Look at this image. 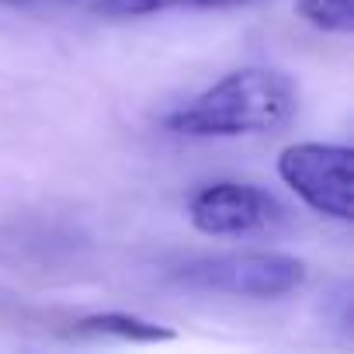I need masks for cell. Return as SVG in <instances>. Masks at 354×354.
<instances>
[{
  "label": "cell",
  "instance_id": "cell-3",
  "mask_svg": "<svg viewBox=\"0 0 354 354\" xmlns=\"http://www.w3.org/2000/svg\"><path fill=\"white\" fill-rule=\"evenodd\" d=\"M278 177L313 212L354 219V149L344 142H292L278 153Z\"/></svg>",
  "mask_w": 354,
  "mask_h": 354
},
{
  "label": "cell",
  "instance_id": "cell-1",
  "mask_svg": "<svg viewBox=\"0 0 354 354\" xmlns=\"http://www.w3.org/2000/svg\"><path fill=\"white\" fill-rule=\"evenodd\" d=\"M299 111V87L288 73L268 66H243L205 87L198 97L163 118L177 136L236 139L288 125Z\"/></svg>",
  "mask_w": 354,
  "mask_h": 354
},
{
  "label": "cell",
  "instance_id": "cell-4",
  "mask_svg": "<svg viewBox=\"0 0 354 354\" xmlns=\"http://www.w3.org/2000/svg\"><path fill=\"white\" fill-rule=\"evenodd\" d=\"M188 219L205 236H254L278 230L285 223V205L257 185L216 181L192 195Z\"/></svg>",
  "mask_w": 354,
  "mask_h": 354
},
{
  "label": "cell",
  "instance_id": "cell-7",
  "mask_svg": "<svg viewBox=\"0 0 354 354\" xmlns=\"http://www.w3.org/2000/svg\"><path fill=\"white\" fill-rule=\"evenodd\" d=\"M177 4H188V0H97V11L111 18H142V15L170 11Z\"/></svg>",
  "mask_w": 354,
  "mask_h": 354
},
{
  "label": "cell",
  "instance_id": "cell-2",
  "mask_svg": "<svg viewBox=\"0 0 354 354\" xmlns=\"http://www.w3.org/2000/svg\"><path fill=\"white\" fill-rule=\"evenodd\" d=\"M177 281L236 299H281L302 288L306 261L281 250H233L185 264L177 271Z\"/></svg>",
  "mask_w": 354,
  "mask_h": 354
},
{
  "label": "cell",
  "instance_id": "cell-5",
  "mask_svg": "<svg viewBox=\"0 0 354 354\" xmlns=\"http://www.w3.org/2000/svg\"><path fill=\"white\" fill-rule=\"evenodd\" d=\"M77 337H115L129 344H156V340H174V330L132 313H94L77 323Z\"/></svg>",
  "mask_w": 354,
  "mask_h": 354
},
{
  "label": "cell",
  "instance_id": "cell-6",
  "mask_svg": "<svg viewBox=\"0 0 354 354\" xmlns=\"http://www.w3.org/2000/svg\"><path fill=\"white\" fill-rule=\"evenodd\" d=\"M295 15L330 35L354 32V0H295Z\"/></svg>",
  "mask_w": 354,
  "mask_h": 354
},
{
  "label": "cell",
  "instance_id": "cell-8",
  "mask_svg": "<svg viewBox=\"0 0 354 354\" xmlns=\"http://www.w3.org/2000/svg\"><path fill=\"white\" fill-rule=\"evenodd\" d=\"M188 4H202V8H230V4H247V0H188Z\"/></svg>",
  "mask_w": 354,
  "mask_h": 354
}]
</instances>
